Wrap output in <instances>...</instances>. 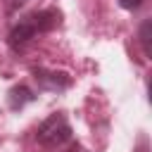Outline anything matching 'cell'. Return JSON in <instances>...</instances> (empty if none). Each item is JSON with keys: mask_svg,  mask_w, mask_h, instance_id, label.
<instances>
[{"mask_svg": "<svg viewBox=\"0 0 152 152\" xmlns=\"http://www.w3.org/2000/svg\"><path fill=\"white\" fill-rule=\"evenodd\" d=\"M36 138H38V142L50 145V147H57V145L69 142V140H71V126H69V119H66L62 112L50 114V116L38 126Z\"/></svg>", "mask_w": 152, "mask_h": 152, "instance_id": "1", "label": "cell"}, {"mask_svg": "<svg viewBox=\"0 0 152 152\" xmlns=\"http://www.w3.org/2000/svg\"><path fill=\"white\" fill-rule=\"evenodd\" d=\"M33 78L45 90H66L71 86L69 74L64 71H48V69H33Z\"/></svg>", "mask_w": 152, "mask_h": 152, "instance_id": "2", "label": "cell"}, {"mask_svg": "<svg viewBox=\"0 0 152 152\" xmlns=\"http://www.w3.org/2000/svg\"><path fill=\"white\" fill-rule=\"evenodd\" d=\"M26 19L33 24L36 33H45V31H52V28L59 24V12H57V10H52V7H48V10H40V12L28 14Z\"/></svg>", "mask_w": 152, "mask_h": 152, "instance_id": "3", "label": "cell"}, {"mask_svg": "<svg viewBox=\"0 0 152 152\" xmlns=\"http://www.w3.org/2000/svg\"><path fill=\"white\" fill-rule=\"evenodd\" d=\"M36 36V28H33V24L28 21V19H21L12 31H10V38H7V43H10V48L12 50H19V48H24L31 38Z\"/></svg>", "mask_w": 152, "mask_h": 152, "instance_id": "4", "label": "cell"}, {"mask_svg": "<svg viewBox=\"0 0 152 152\" xmlns=\"http://www.w3.org/2000/svg\"><path fill=\"white\" fill-rule=\"evenodd\" d=\"M33 100H36V95H33L26 86H17V88H12L10 95H7V102H10L12 109H21L24 104H28V102H33Z\"/></svg>", "mask_w": 152, "mask_h": 152, "instance_id": "5", "label": "cell"}, {"mask_svg": "<svg viewBox=\"0 0 152 152\" xmlns=\"http://www.w3.org/2000/svg\"><path fill=\"white\" fill-rule=\"evenodd\" d=\"M150 28H152V21L145 19L142 26H140V43H142V52L150 57L152 55V45H150Z\"/></svg>", "mask_w": 152, "mask_h": 152, "instance_id": "6", "label": "cell"}, {"mask_svg": "<svg viewBox=\"0 0 152 152\" xmlns=\"http://www.w3.org/2000/svg\"><path fill=\"white\" fill-rule=\"evenodd\" d=\"M142 2H145V0H119V5H121L124 10H138Z\"/></svg>", "mask_w": 152, "mask_h": 152, "instance_id": "7", "label": "cell"}, {"mask_svg": "<svg viewBox=\"0 0 152 152\" xmlns=\"http://www.w3.org/2000/svg\"><path fill=\"white\" fill-rule=\"evenodd\" d=\"M78 152H86V150H78Z\"/></svg>", "mask_w": 152, "mask_h": 152, "instance_id": "8", "label": "cell"}]
</instances>
